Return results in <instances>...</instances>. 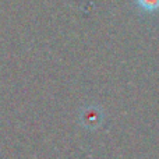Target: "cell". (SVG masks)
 Wrapping results in <instances>:
<instances>
[{"label":"cell","instance_id":"cell-1","mask_svg":"<svg viewBox=\"0 0 159 159\" xmlns=\"http://www.w3.org/2000/svg\"><path fill=\"white\" fill-rule=\"evenodd\" d=\"M134 4L141 13L154 14L159 11V0H134Z\"/></svg>","mask_w":159,"mask_h":159}]
</instances>
